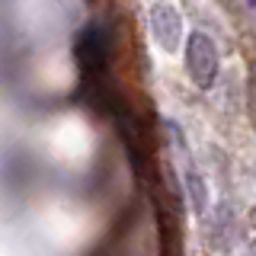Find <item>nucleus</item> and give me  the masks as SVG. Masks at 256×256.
Returning a JSON list of instances; mask_svg holds the SVG:
<instances>
[{"instance_id": "f257e3e1", "label": "nucleus", "mask_w": 256, "mask_h": 256, "mask_svg": "<svg viewBox=\"0 0 256 256\" xmlns=\"http://www.w3.org/2000/svg\"><path fill=\"white\" fill-rule=\"evenodd\" d=\"M186 70L189 77L196 80V86H208L214 84V77H218V48L214 42L205 36V32H189L186 38Z\"/></svg>"}, {"instance_id": "f03ea898", "label": "nucleus", "mask_w": 256, "mask_h": 256, "mask_svg": "<svg viewBox=\"0 0 256 256\" xmlns=\"http://www.w3.org/2000/svg\"><path fill=\"white\" fill-rule=\"evenodd\" d=\"M150 22V36H154V42L164 48V52H176L180 48V38H182V16L176 10L173 4H157L154 10L148 16Z\"/></svg>"}, {"instance_id": "7ed1b4c3", "label": "nucleus", "mask_w": 256, "mask_h": 256, "mask_svg": "<svg viewBox=\"0 0 256 256\" xmlns=\"http://www.w3.org/2000/svg\"><path fill=\"white\" fill-rule=\"evenodd\" d=\"M77 61L84 68V74H100L106 64V42L102 32L96 36V29H84V36L77 38Z\"/></svg>"}, {"instance_id": "20e7f679", "label": "nucleus", "mask_w": 256, "mask_h": 256, "mask_svg": "<svg viewBox=\"0 0 256 256\" xmlns=\"http://www.w3.org/2000/svg\"><path fill=\"white\" fill-rule=\"evenodd\" d=\"M189 192H192V205H196L198 212H202L205 202H208V196H205V182L198 180L196 173H189Z\"/></svg>"}, {"instance_id": "39448f33", "label": "nucleus", "mask_w": 256, "mask_h": 256, "mask_svg": "<svg viewBox=\"0 0 256 256\" xmlns=\"http://www.w3.org/2000/svg\"><path fill=\"white\" fill-rule=\"evenodd\" d=\"M250 118L256 125V68L250 70Z\"/></svg>"}, {"instance_id": "423d86ee", "label": "nucleus", "mask_w": 256, "mask_h": 256, "mask_svg": "<svg viewBox=\"0 0 256 256\" xmlns=\"http://www.w3.org/2000/svg\"><path fill=\"white\" fill-rule=\"evenodd\" d=\"M246 4H250V6H253V10H256V0H246Z\"/></svg>"}]
</instances>
